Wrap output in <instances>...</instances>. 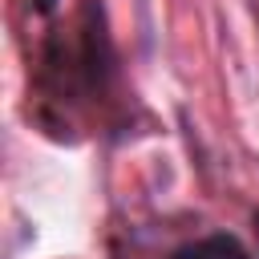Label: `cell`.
Here are the masks:
<instances>
[{"label":"cell","mask_w":259,"mask_h":259,"mask_svg":"<svg viewBox=\"0 0 259 259\" xmlns=\"http://www.w3.org/2000/svg\"><path fill=\"white\" fill-rule=\"evenodd\" d=\"M24 117L57 146L125 142L146 109L101 0H24Z\"/></svg>","instance_id":"cell-1"},{"label":"cell","mask_w":259,"mask_h":259,"mask_svg":"<svg viewBox=\"0 0 259 259\" xmlns=\"http://www.w3.org/2000/svg\"><path fill=\"white\" fill-rule=\"evenodd\" d=\"M170 259H255V255L239 235L210 231V235H198V239H186L182 247H174Z\"/></svg>","instance_id":"cell-2"},{"label":"cell","mask_w":259,"mask_h":259,"mask_svg":"<svg viewBox=\"0 0 259 259\" xmlns=\"http://www.w3.org/2000/svg\"><path fill=\"white\" fill-rule=\"evenodd\" d=\"M251 231H255V243H259V206L251 210Z\"/></svg>","instance_id":"cell-3"}]
</instances>
